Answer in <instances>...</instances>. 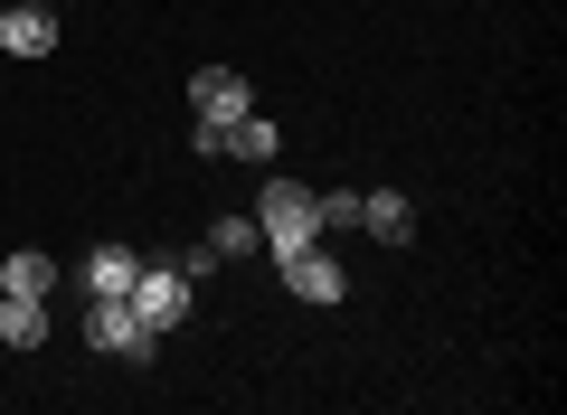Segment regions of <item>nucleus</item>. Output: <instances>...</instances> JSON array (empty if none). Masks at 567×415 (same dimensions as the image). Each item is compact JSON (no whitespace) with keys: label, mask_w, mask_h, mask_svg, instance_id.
Masks as SVG:
<instances>
[{"label":"nucleus","mask_w":567,"mask_h":415,"mask_svg":"<svg viewBox=\"0 0 567 415\" xmlns=\"http://www.w3.org/2000/svg\"><path fill=\"white\" fill-rule=\"evenodd\" d=\"M189 104H199V123H237L246 104H256V85H246L237 66H199V76H189Z\"/></svg>","instance_id":"obj_5"},{"label":"nucleus","mask_w":567,"mask_h":415,"mask_svg":"<svg viewBox=\"0 0 567 415\" xmlns=\"http://www.w3.org/2000/svg\"><path fill=\"white\" fill-rule=\"evenodd\" d=\"M208 246H218V264H227V256H265L256 218H218V227H208Z\"/></svg>","instance_id":"obj_11"},{"label":"nucleus","mask_w":567,"mask_h":415,"mask_svg":"<svg viewBox=\"0 0 567 415\" xmlns=\"http://www.w3.org/2000/svg\"><path fill=\"white\" fill-rule=\"evenodd\" d=\"M256 237H265V256H275V246L322 237V208H312L303 179H265V198H256Z\"/></svg>","instance_id":"obj_2"},{"label":"nucleus","mask_w":567,"mask_h":415,"mask_svg":"<svg viewBox=\"0 0 567 415\" xmlns=\"http://www.w3.org/2000/svg\"><path fill=\"white\" fill-rule=\"evenodd\" d=\"M133 274H142L133 246H95V256H85V293H133Z\"/></svg>","instance_id":"obj_10"},{"label":"nucleus","mask_w":567,"mask_h":415,"mask_svg":"<svg viewBox=\"0 0 567 415\" xmlns=\"http://www.w3.org/2000/svg\"><path fill=\"white\" fill-rule=\"evenodd\" d=\"M312 208H322V227H360V189H312Z\"/></svg>","instance_id":"obj_12"},{"label":"nucleus","mask_w":567,"mask_h":415,"mask_svg":"<svg viewBox=\"0 0 567 415\" xmlns=\"http://www.w3.org/2000/svg\"><path fill=\"white\" fill-rule=\"evenodd\" d=\"M142 312V331H181V312H189V274L181 264H152L142 256V274H133V293H123Z\"/></svg>","instance_id":"obj_3"},{"label":"nucleus","mask_w":567,"mask_h":415,"mask_svg":"<svg viewBox=\"0 0 567 415\" xmlns=\"http://www.w3.org/2000/svg\"><path fill=\"white\" fill-rule=\"evenodd\" d=\"M85 350L123 359V369H142V359L162 350V331H142V312L123 293H85Z\"/></svg>","instance_id":"obj_1"},{"label":"nucleus","mask_w":567,"mask_h":415,"mask_svg":"<svg viewBox=\"0 0 567 415\" xmlns=\"http://www.w3.org/2000/svg\"><path fill=\"white\" fill-rule=\"evenodd\" d=\"M275 264H284V283H293L303 302H322V312H331V302L350 293V274H341V264L322 256V237H303V246H275Z\"/></svg>","instance_id":"obj_4"},{"label":"nucleus","mask_w":567,"mask_h":415,"mask_svg":"<svg viewBox=\"0 0 567 415\" xmlns=\"http://www.w3.org/2000/svg\"><path fill=\"white\" fill-rule=\"evenodd\" d=\"M0 340H10V350H39L48 340V302L39 293H0Z\"/></svg>","instance_id":"obj_7"},{"label":"nucleus","mask_w":567,"mask_h":415,"mask_svg":"<svg viewBox=\"0 0 567 415\" xmlns=\"http://www.w3.org/2000/svg\"><path fill=\"white\" fill-rule=\"evenodd\" d=\"M0 48H10V58H48V48H58V10H48V0H10Z\"/></svg>","instance_id":"obj_6"},{"label":"nucleus","mask_w":567,"mask_h":415,"mask_svg":"<svg viewBox=\"0 0 567 415\" xmlns=\"http://www.w3.org/2000/svg\"><path fill=\"white\" fill-rule=\"evenodd\" d=\"M0 293H58V256H39V246H20V256H10V264H0Z\"/></svg>","instance_id":"obj_8"},{"label":"nucleus","mask_w":567,"mask_h":415,"mask_svg":"<svg viewBox=\"0 0 567 415\" xmlns=\"http://www.w3.org/2000/svg\"><path fill=\"white\" fill-rule=\"evenodd\" d=\"M360 227H369L379 246H406V237H416V208H406L398 189H388V198H360Z\"/></svg>","instance_id":"obj_9"}]
</instances>
